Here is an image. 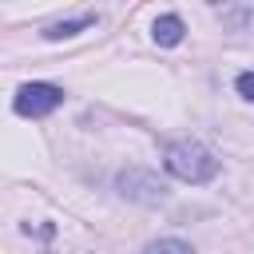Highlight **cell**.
<instances>
[{
    "mask_svg": "<svg viewBox=\"0 0 254 254\" xmlns=\"http://www.w3.org/2000/svg\"><path fill=\"white\" fill-rule=\"evenodd\" d=\"M163 167H167V175H175L179 183H210V179L218 175L214 151H210L206 143H198V139H175V143H167Z\"/></svg>",
    "mask_w": 254,
    "mask_h": 254,
    "instance_id": "1",
    "label": "cell"
},
{
    "mask_svg": "<svg viewBox=\"0 0 254 254\" xmlns=\"http://www.w3.org/2000/svg\"><path fill=\"white\" fill-rule=\"evenodd\" d=\"M115 190H119L123 198H131V202H143V206H159V202H167V187H163V179H159L155 171H147V167H127V171L115 179Z\"/></svg>",
    "mask_w": 254,
    "mask_h": 254,
    "instance_id": "2",
    "label": "cell"
},
{
    "mask_svg": "<svg viewBox=\"0 0 254 254\" xmlns=\"http://www.w3.org/2000/svg\"><path fill=\"white\" fill-rule=\"evenodd\" d=\"M60 103H64V87H56V83H24L16 91V115H24V119H40V115L56 111Z\"/></svg>",
    "mask_w": 254,
    "mask_h": 254,
    "instance_id": "3",
    "label": "cell"
},
{
    "mask_svg": "<svg viewBox=\"0 0 254 254\" xmlns=\"http://www.w3.org/2000/svg\"><path fill=\"white\" fill-rule=\"evenodd\" d=\"M183 20L175 16V12H167V16H159L155 24H151V36H155V44L159 48H175V44H183Z\"/></svg>",
    "mask_w": 254,
    "mask_h": 254,
    "instance_id": "4",
    "label": "cell"
},
{
    "mask_svg": "<svg viewBox=\"0 0 254 254\" xmlns=\"http://www.w3.org/2000/svg\"><path fill=\"white\" fill-rule=\"evenodd\" d=\"M91 24H95L91 12H87V16H75V20H56V24L44 28V40H71L75 32H83V28H91Z\"/></svg>",
    "mask_w": 254,
    "mask_h": 254,
    "instance_id": "5",
    "label": "cell"
},
{
    "mask_svg": "<svg viewBox=\"0 0 254 254\" xmlns=\"http://www.w3.org/2000/svg\"><path fill=\"white\" fill-rule=\"evenodd\" d=\"M147 254H194V250L187 242H179V238H159V242L147 246Z\"/></svg>",
    "mask_w": 254,
    "mask_h": 254,
    "instance_id": "6",
    "label": "cell"
},
{
    "mask_svg": "<svg viewBox=\"0 0 254 254\" xmlns=\"http://www.w3.org/2000/svg\"><path fill=\"white\" fill-rule=\"evenodd\" d=\"M234 87H238V95H242V99H250V103H254V71H242V75L234 79Z\"/></svg>",
    "mask_w": 254,
    "mask_h": 254,
    "instance_id": "7",
    "label": "cell"
}]
</instances>
